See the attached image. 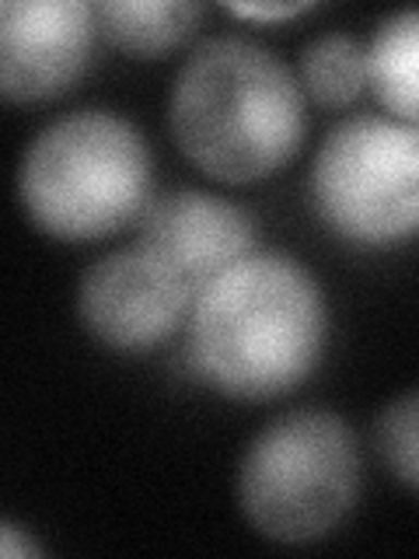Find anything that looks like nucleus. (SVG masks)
Returning a JSON list of instances; mask_svg holds the SVG:
<instances>
[{
  "mask_svg": "<svg viewBox=\"0 0 419 559\" xmlns=\"http://www.w3.org/2000/svg\"><path fill=\"white\" fill-rule=\"evenodd\" d=\"M311 4H227V11L238 17H252V22H284V17H294L308 11Z\"/></svg>",
  "mask_w": 419,
  "mask_h": 559,
  "instance_id": "obj_14",
  "label": "nucleus"
},
{
  "mask_svg": "<svg viewBox=\"0 0 419 559\" xmlns=\"http://www.w3.org/2000/svg\"><path fill=\"white\" fill-rule=\"evenodd\" d=\"M297 81L325 109L354 105L367 92V46L349 32L314 35L297 60Z\"/></svg>",
  "mask_w": 419,
  "mask_h": 559,
  "instance_id": "obj_11",
  "label": "nucleus"
},
{
  "mask_svg": "<svg viewBox=\"0 0 419 559\" xmlns=\"http://www.w3.org/2000/svg\"><path fill=\"white\" fill-rule=\"evenodd\" d=\"M192 301L196 297L140 245L95 259L77 284L81 325L116 354L161 346L189 322Z\"/></svg>",
  "mask_w": 419,
  "mask_h": 559,
  "instance_id": "obj_6",
  "label": "nucleus"
},
{
  "mask_svg": "<svg viewBox=\"0 0 419 559\" xmlns=\"http://www.w3.org/2000/svg\"><path fill=\"white\" fill-rule=\"evenodd\" d=\"M136 245L196 297L235 262L259 252V227L249 210L203 189L154 197L136 221Z\"/></svg>",
  "mask_w": 419,
  "mask_h": 559,
  "instance_id": "obj_8",
  "label": "nucleus"
},
{
  "mask_svg": "<svg viewBox=\"0 0 419 559\" xmlns=\"http://www.w3.org/2000/svg\"><path fill=\"white\" fill-rule=\"evenodd\" d=\"M304 87L255 39L214 35L182 60L168 95L179 151L217 182H259L284 168L304 140Z\"/></svg>",
  "mask_w": 419,
  "mask_h": 559,
  "instance_id": "obj_2",
  "label": "nucleus"
},
{
  "mask_svg": "<svg viewBox=\"0 0 419 559\" xmlns=\"http://www.w3.org/2000/svg\"><path fill=\"white\" fill-rule=\"evenodd\" d=\"M98 35V11L84 0H4L0 92L8 102L63 95L92 63Z\"/></svg>",
  "mask_w": 419,
  "mask_h": 559,
  "instance_id": "obj_7",
  "label": "nucleus"
},
{
  "mask_svg": "<svg viewBox=\"0 0 419 559\" xmlns=\"http://www.w3.org/2000/svg\"><path fill=\"white\" fill-rule=\"evenodd\" d=\"M95 11L105 39L133 57H161L182 46L203 17L192 0H101Z\"/></svg>",
  "mask_w": 419,
  "mask_h": 559,
  "instance_id": "obj_10",
  "label": "nucleus"
},
{
  "mask_svg": "<svg viewBox=\"0 0 419 559\" xmlns=\"http://www.w3.org/2000/svg\"><path fill=\"white\" fill-rule=\"evenodd\" d=\"M328 308L319 280L284 252H252L196 294L185 322L189 364L224 399L270 402L322 364Z\"/></svg>",
  "mask_w": 419,
  "mask_h": 559,
  "instance_id": "obj_1",
  "label": "nucleus"
},
{
  "mask_svg": "<svg viewBox=\"0 0 419 559\" xmlns=\"http://www.w3.org/2000/svg\"><path fill=\"white\" fill-rule=\"evenodd\" d=\"M311 203L343 241L381 249L419 235V122L349 116L311 162Z\"/></svg>",
  "mask_w": 419,
  "mask_h": 559,
  "instance_id": "obj_5",
  "label": "nucleus"
},
{
  "mask_svg": "<svg viewBox=\"0 0 419 559\" xmlns=\"http://www.w3.org/2000/svg\"><path fill=\"white\" fill-rule=\"evenodd\" d=\"M367 87L392 119L419 122V8L378 22L367 43Z\"/></svg>",
  "mask_w": 419,
  "mask_h": 559,
  "instance_id": "obj_9",
  "label": "nucleus"
},
{
  "mask_svg": "<svg viewBox=\"0 0 419 559\" xmlns=\"http://www.w3.org/2000/svg\"><path fill=\"white\" fill-rule=\"evenodd\" d=\"M154 162L147 136L127 116L77 109L28 140L17 165V203L43 235L95 241L147 210Z\"/></svg>",
  "mask_w": 419,
  "mask_h": 559,
  "instance_id": "obj_3",
  "label": "nucleus"
},
{
  "mask_svg": "<svg viewBox=\"0 0 419 559\" xmlns=\"http://www.w3.org/2000/svg\"><path fill=\"white\" fill-rule=\"evenodd\" d=\"M360 497V448L343 416L294 409L262 427L238 465V507L279 546L332 535Z\"/></svg>",
  "mask_w": 419,
  "mask_h": 559,
  "instance_id": "obj_4",
  "label": "nucleus"
},
{
  "mask_svg": "<svg viewBox=\"0 0 419 559\" xmlns=\"http://www.w3.org/2000/svg\"><path fill=\"white\" fill-rule=\"evenodd\" d=\"M0 552H4L8 559H25V556H39L43 546L32 535H25L22 528H17L14 521H4V524H0Z\"/></svg>",
  "mask_w": 419,
  "mask_h": 559,
  "instance_id": "obj_13",
  "label": "nucleus"
},
{
  "mask_svg": "<svg viewBox=\"0 0 419 559\" xmlns=\"http://www.w3.org/2000/svg\"><path fill=\"white\" fill-rule=\"evenodd\" d=\"M374 444L384 468L419 493V392H406L378 413Z\"/></svg>",
  "mask_w": 419,
  "mask_h": 559,
  "instance_id": "obj_12",
  "label": "nucleus"
}]
</instances>
